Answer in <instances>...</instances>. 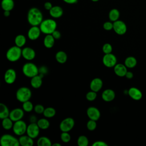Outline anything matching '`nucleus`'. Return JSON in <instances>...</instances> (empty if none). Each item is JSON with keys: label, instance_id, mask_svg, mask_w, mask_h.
Masks as SVG:
<instances>
[{"label": "nucleus", "instance_id": "f257e3e1", "mask_svg": "<svg viewBox=\"0 0 146 146\" xmlns=\"http://www.w3.org/2000/svg\"><path fill=\"white\" fill-rule=\"evenodd\" d=\"M27 18L31 26H39L43 20L42 12L36 7H32L28 11Z\"/></svg>", "mask_w": 146, "mask_h": 146}, {"label": "nucleus", "instance_id": "f03ea898", "mask_svg": "<svg viewBox=\"0 0 146 146\" xmlns=\"http://www.w3.org/2000/svg\"><path fill=\"white\" fill-rule=\"evenodd\" d=\"M57 24L55 20L52 19H46L43 20L39 25L41 32L44 34H51L56 30Z\"/></svg>", "mask_w": 146, "mask_h": 146}, {"label": "nucleus", "instance_id": "7ed1b4c3", "mask_svg": "<svg viewBox=\"0 0 146 146\" xmlns=\"http://www.w3.org/2000/svg\"><path fill=\"white\" fill-rule=\"evenodd\" d=\"M22 49L17 46H14L10 47L6 54L7 59L11 62H15L18 60L22 56Z\"/></svg>", "mask_w": 146, "mask_h": 146}, {"label": "nucleus", "instance_id": "20e7f679", "mask_svg": "<svg viewBox=\"0 0 146 146\" xmlns=\"http://www.w3.org/2000/svg\"><path fill=\"white\" fill-rule=\"evenodd\" d=\"M22 72L26 76L31 78L39 73V68L36 65L31 62H27L24 64L22 67Z\"/></svg>", "mask_w": 146, "mask_h": 146}, {"label": "nucleus", "instance_id": "39448f33", "mask_svg": "<svg viewBox=\"0 0 146 146\" xmlns=\"http://www.w3.org/2000/svg\"><path fill=\"white\" fill-rule=\"evenodd\" d=\"M31 95L32 92L30 89L26 87H21L19 88L16 92V98L21 103L29 100Z\"/></svg>", "mask_w": 146, "mask_h": 146}, {"label": "nucleus", "instance_id": "423d86ee", "mask_svg": "<svg viewBox=\"0 0 146 146\" xmlns=\"http://www.w3.org/2000/svg\"><path fill=\"white\" fill-rule=\"evenodd\" d=\"M0 143L2 146H18L19 139L10 134L3 135L0 139Z\"/></svg>", "mask_w": 146, "mask_h": 146}, {"label": "nucleus", "instance_id": "0eeeda50", "mask_svg": "<svg viewBox=\"0 0 146 146\" xmlns=\"http://www.w3.org/2000/svg\"><path fill=\"white\" fill-rule=\"evenodd\" d=\"M27 125L26 123L21 120L16 121L14 123L13 127V131L14 133L17 136H22L26 132Z\"/></svg>", "mask_w": 146, "mask_h": 146}, {"label": "nucleus", "instance_id": "6e6552de", "mask_svg": "<svg viewBox=\"0 0 146 146\" xmlns=\"http://www.w3.org/2000/svg\"><path fill=\"white\" fill-rule=\"evenodd\" d=\"M75 121L73 118L68 117L64 119L59 124V128L62 132H69L74 127Z\"/></svg>", "mask_w": 146, "mask_h": 146}, {"label": "nucleus", "instance_id": "1a4fd4ad", "mask_svg": "<svg viewBox=\"0 0 146 146\" xmlns=\"http://www.w3.org/2000/svg\"><path fill=\"white\" fill-rule=\"evenodd\" d=\"M103 64L107 67H113L117 64V58L116 56L112 54H105L102 59Z\"/></svg>", "mask_w": 146, "mask_h": 146}, {"label": "nucleus", "instance_id": "9d476101", "mask_svg": "<svg viewBox=\"0 0 146 146\" xmlns=\"http://www.w3.org/2000/svg\"><path fill=\"white\" fill-rule=\"evenodd\" d=\"M40 129L36 123H30V124L27 125L26 133L27 135L31 138L35 139L38 136Z\"/></svg>", "mask_w": 146, "mask_h": 146}, {"label": "nucleus", "instance_id": "9b49d317", "mask_svg": "<svg viewBox=\"0 0 146 146\" xmlns=\"http://www.w3.org/2000/svg\"><path fill=\"white\" fill-rule=\"evenodd\" d=\"M113 30L118 35H122L127 32V27L125 23L120 20H117L113 22Z\"/></svg>", "mask_w": 146, "mask_h": 146}, {"label": "nucleus", "instance_id": "f8f14e48", "mask_svg": "<svg viewBox=\"0 0 146 146\" xmlns=\"http://www.w3.org/2000/svg\"><path fill=\"white\" fill-rule=\"evenodd\" d=\"M17 78L15 71L13 68L7 69L4 75L5 82L9 84H11L14 83Z\"/></svg>", "mask_w": 146, "mask_h": 146}, {"label": "nucleus", "instance_id": "ddd939ff", "mask_svg": "<svg viewBox=\"0 0 146 146\" xmlns=\"http://www.w3.org/2000/svg\"><path fill=\"white\" fill-rule=\"evenodd\" d=\"M24 110L23 108H16L12 110L9 115V117L14 121H16L21 120L24 116Z\"/></svg>", "mask_w": 146, "mask_h": 146}, {"label": "nucleus", "instance_id": "4468645a", "mask_svg": "<svg viewBox=\"0 0 146 146\" xmlns=\"http://www.w3.org/2000/svg\"><path fill=\"white\" fill-rule=\"evenodd\" d=\"M41 33L40 27L38 26H31L27 32V36L30 40H35L39 37Z\"/></svg>", "mask_w": 146, "mask_h": 146}, {"label": "nucleus", "instance_id": "2eb2a0df", "mask_svg": "<svg viewBox=\"0 0 146 146\" xmlns=\"http://www.w3.org/2000/svg\"><path fill=\"white\" fill-rule=\"evenodd\" d=\"M87 115L90 119L97 121L100 117V112L95 107H90L87 110Z\"/></svg>", "mask_w": 146, "mask_h": 146}, {"label": "nucleus", "instance_id": "dca6fc26", "mask_svg": "<svg viewBox=\"0 0 146 146\" xmlns=\"http://www.w3.org/2000/svg\"><path fill=\"white\" fill-rule=\"evenodd\" d=\"M36 55L35 50L29 47H26L23 48L22 50V56L24 59L27 60H33Z\"/></svg>", "mask_w": 146, "mask_h": 146}, {"label": "nucleus", "instance_id": "f3484780", "mask_svg": "<svg viewBox=\"0 0 146 146\" xmlns=\"http://www.w3.org/2000/svg\"><path fill=\"white\" fill-rule=\"evenodd\" d=\"M128 94L134 100H140L143 96L142 92L139 88L132 87L128 90Z\"/></svg>", "mask_w": 146, "mask_h": 146}, {"label": "nucleus", "instance_id": "a211bd4d", "mask_svg": "<svg viewBox=\"0 0 146 146\" xmlns=\"http://www.w3.org/2000/svg\"><path fill=\"white\" fill-rule=\"evenodd\" d=\"M103 87V81L100 78H95L93 79L90 84L91 90L96 92H99Z\"/></svg>", "mask_w": 146, "mask_h": 146}, {"label": "nucleus", "instance_id": "6ab92c4d", "mask_svg": "<svg viewBox=\"0 0 146 146\" xmlns=\"http://www.w3.org/2000/svg\"><path fill=\"white\" fill-rule=\"evenodd\" d=\"M113 68L115 74L120 77L125 76L127 72L128 71L127 67L125 66L124 64L122 63H117L113 67Z\"/></svg>", "mask_w": 146, "mask_h": 146}, {"label": "nucleus", "instance_id": "aec40b11", "mask_svg": "<svg viewBox=\"0 0 146 146\" xmlns=\"http://www.w3.org/2000/svg\"><path fill=\"white\" fill-rule=\"evenodd\" d=\"M115 98V92L111 89H106L102 94V99L106 102H110L112 101Z\"/></svg>", "mask_w": 146, "mask_h": 146}, {"label": "nucleus", "instance_id": "412c9836", "mask_svg": "<svg viewBox=\"0 0 146 146\" xmlns=\"http://www.w3.org/2000/svg\"><path fill=\"white\" fill-rule=\"evenodd\" d=\"M50 15L54 18H58L62 16L63 10L59 6H54L49 10Z\"/></svg>", "mask_w": 146, "mask_h": 146}, {"label": "nucleus", "instance_id": "4be33fe9", "mask_svg": "<svg viewBox=\"0 0 146 146\" xmlns=\"http://www.w3.org/2000/svg\"><path fill=\"white\" fill-rule=\"evenodd\" d=\"M19 144L22 146H32L34 145V140L33 138L27 135H22L19 137Z\"/></svg>", "mask_w": 146, "mask_h": 146}, {"label": "nucleus", "instance_id": "5701e85b", "mask_svg": "<svg viewBox=\"0 0 146 146\" xmlns=\"http://www.w3.org/2000/svg\"><path fill=\"white\" fill-rule=\"evenodd\" d=\"M42 76L43 75H37L31 78L30 84L34 88H39L42 84Z\"/></svg>", "mask_w": 146, "mask_h": 146}, {"label": "nucleus", "instance_id": "b1692460", "mask_svg": "<svg viewBox=\"0 0 146 146\" xmlns=\"http://www.w3.org/2000/svg\"><path fill=\"white\" fill-rule=\"evenodd\" d=\"M55 38L52 34H47L43 39V44L47 48H52L55 43Z\"/></svg>", "mask_w": 146, "mask_h": 146}, {"label": "nucleus", "instance_id": "393cba45", "mask_svg": "<svg viewBox=\"0 0 146 146\" xmlns=\"http://www.w3.org/2000/svg\"><path fill=\"white\" fill-rule=\"evenodd\" d=\"M1 7L3 11H11L14 7L13 0H2Z\"/></svg>", "mask_w": 146, "mask_h": 146}, {"label": "nucleus", "instance_id": "a878e982", "mask_svg": "<svg viewBox=\"0 0 146 146\" xmlns=\"http://www.w3.org/2000/svg\"><path fill=\"white\" fill-rule=\"evenodd\" d=\"M55 59L58 63L63 64L67 60V55L63 51H59L55 54Z\"/></svg>", "mask_w": 146, "mask_h": 146}, {"label": "nucleus", "instance_id": "bb28decb", "mask_svg": "<svg viewBox=\"0 0 146 146\" xmlns=\"http://www.w3.org/2000/svg\"><path fill=\"white\" fill-rule=\"evenodd\" d=\"M124 64L127 68H132L136 66L137 60L134 56H129L125 58Z\"/></svg>", "mask_w": 146, "mask_h": 146}, {"label": "nucleus", "instance_id": "cd10ccee", "mask_svg": "<svg viewBox=\"0 0 146 146\" xmlns=\"http://www.w3.org/2000/svg\"><path fill=\"white\" fill-rule=\"evenodd\" d=\"M10 111L8 107L3 103H0V119L2 120L4 118L9 117Z\"/></svg>", "mask_w": 146, "mask_h": 146}, {"label": "nucleus", "instance_id": "c85d7f7f", "mask_svg": "<svg viewBox=\"0 0 146 146\" xmlns=\"http://www.w3.org/2000/svg\"><path fill=\"white\" fill-rule=\"evenodd\" d=\"M15 44L19 47H22L26 42V38L25 35L22 34H19L17 35L14 39Z\"/></svg>", "mask_w": 146, "mask_h": 146}, {"label": "nucleus", "instance_id": "c756f323", "mask_svg": "<svg viewBox=\"0 0 146 146\" xmlns=\"http://www.w3.org/2000/svg\"><path fill=\"white\" fill-rule=\"evenodd\" d=\"M120 17V12L116 9H111L108 13V18L111 22H115L119 20Z\"/></svg>", "mask_w": 146, "mask_h": 146}, {"label": "nucleus", "instance_id": "7c9ffc66", "mask_svg": "<svg viewBox=\"0 0 146 146\" xmlns=\"http://www.w3.org/2000/svg\"><path fill=\"white\" fill-rule=\"evenodd\" d=\"M38 146H51L52 145L51 141L46 136H41L37 140Z\"/></svg>", "mask_w": 146, "mask_h": 146}, {"label": "nucleus", "instance_id": "2f4dec72", "mask_svg": "<svg viewBox=\"0 0 146 146\" xmlns=\"http://www.w3.org/2000/svg\"><path fill=\"white\" fill-rule=\"evenodd\" d=\"M13 121L9 117H6L2 119V125L3 128L6 130H9L11 128H13L14 123Z\"/></svg>", "mask_w": 146, "mask_h": 146}, {"label": "nucleus", "instance_id": "473e14b6", "mask_svg": "<svg viewBox=\"0 0 146 146\" xmlns=\"http://www.w3.org/2000/svg\"><path fill=\"white\" fill-rule=\"evenodd\" d=\"M38 125L41 129H47L50 127V121L46 118H41L36 122Z\"/></svg>", "mask_w": 146, "mask_h": 146}, {"label": "nucleus", "instance_id": "72a5a7b5", "mask_svg": "<svg viewBox=\"0 0 146 146\" xmlns=\"http://www.w3.org/2000/svg\"><path fill=\"white\" fill-rule=\"evenodd\" d=\"M43 114L46 118H51L55 115L56 110L53 107H47L44 109Z\"/></svg>", "mask_w": 146, "mask_h": 146}, {"label": "nucleus", "instance_id": "f704fd0d", "mask_svg": "<svg viewBox=\"0 0 146 146\" xmlns=\"http://www.w3.org/2000/svg\"><path fill=\"white\" fill-rule=\"evenodd\" d=\"M88 139L87 136L84 135H80L78 138L77 144L79 146H87L88 145Z\"/></svg>", "mask_w": 146, "mask_h": 146}, {"label": "nucleus", "instance_id": "c9c22d12", "mask_svg": "<svg viewBox=\"0 0 146 146\" xmlns=\"http://www.w3.org/2000/svg\"><path fill=\"white\" fill-rule=\"evenodd\" d=\"M22 103H23L22 108L25 112H31L34 110V107L33 106V104L30 100L26 101Z\"/></svg>", "mask_w": 146, "mask_h": 146}, {"label": "nucleus", "instance_id": "e433bc0d", "mask_svg": "<svg viewBox=\"0 0 146 146\" xmlns=\"http://www.w3.org/2000/svg\"><path fill=\"white\" fill-rule=\"evenodd\" d=\"M60 139L63 143H67L71 140V136L68 132H62L60 134Z\"/></svg>", "mask_w": 146, "mask_h": 146}, {"label": "nucleus", "instance_id": "4c0bfd02", "mask_svg": "<svg viewBox=\"0 0 146 146\" xmlns=\"http://www.w3.org/2000/svg\"><path fill=\"white\" fill-rule=\"evenodd\" d=\"M96 121L90 119L87 123V128L89 131H94L96 128Z\"/></svg>", "mask_w": 146, "mask_h": 146}, {"label": "nucleus", "instance_id": "58836bf2", "mask_svg": "<svg viewBox=\"0 0 146 146\" xmlns=\"http://www.w3.org/2000/svg\"><path fill=\"white\" fill-rule=\"evenodd\" d=\"M97 97V94L96 92L93 91H91L88 92L86 95V98L87 99V100L90 101V102H92L94 101Z\"/></svg>", "mask_w": 146, "mask_h": 146}, {"label": "nucleus", "instance_id": "ea45409f", "mask_svg": "<svg viewBox=\"0 0 146 146\" xmlns=\"http://www.w3.org/2000/svg\"><path fill=\"white\" fill-rule=\"evenodd\" d=\"M102 50H103V52L104 53V54H110L112 52V47L111 44L108 43H106L103 44L102 47Z\"/></svg>", "mask_w": 146, "mask_h": 146}, {"label": "nucleus", "instance_id": "a19ab883", "mask_svg": "<svg viewBox=\"0 0 146 146\" xmlns=\"http://www.w3.org/2000/svg\"><path fill=\"white\" fill-rule=\"evenodd\" d=\"M44 107H43V105L40 104H38L36 105H35L34 107V111L38 114H41L43 113L44 110Z\"/></svg>", "mask_w": 146, "mask_h": 146}, {"label": "nucleus", "instance_id": "79ce46f5", "mask_svg": "<svg viewBox=\"0 0 146 146\" xmlns=\"http://www.w3.org/2000/svg\"><path fill=\"white\" fill-rule=\"evenodd\" d=\"M113 24L111 21H107L106 22H104L103 25V27L104 30H107V31H110L112 29H113Z\"/></svg>", "mask_w": 146, "mask_h": 146}, {"label": "nucleus", "instance_id": "37998d69", "mask_svg": "<svg viewBox=\"0 0 146 146\" xmlns=\"http://www.w3.org/2000/svg\"><path fill=\"white\" fill-rule=\"evenodd\" d=\"M92 146H107L108 144L105 141L98 140V141H94L92 143Z\"/></svg>", "mask_w": 146, "mask_h": 146}, {"label": "nucleus", "instance_id": "c03bdc74", "mask_svg": "<svg viewBox=\"0 0 146 146\" xmlns=\"http://www.w3.org/2000/svg\"><path fill=\"white\" fill-rule=\"evenodd\" d=\"M51 34L53 36V37L55 38V39H59L61 37L60 33L57 30H55Z\"/></svg>", "mask_w": 146, "mask_h": 146}, {"label": "nucleus", "instance_id": "a18cd8bd", "mask_svg": "<svg viewBox=\"0 0 146 146\" xmlns=\"http://www.w3.org/2000/svg\"><path fill=\"white\" fill-rule=\"evenodd\" d=\"M52 5L51 4V2H46L44 3V7L45 9H46L47 10H50L52 7Z\"/></svg>", "mask_w": 146, "mask_h": 146}, {"label": "nucleus", "instance_id": "49530a36", "mask_svg": "<svg viewBox=\"0 0 146 146\" xmlns=\"http://www.w3.org/2000/svg\"><path fill=\"white\" fill-rule=\"evenodd\" d=\"M39 72L40 73L41 75H43L44 74H46L47 72V69L46 67L42 66L39 69Z\"/></svg>", "mask_w": 146, "mask_h": 146}, {"label": "nucleus", "instance_id": "de8ad7c7", "mask_svg": "<svg viewBox=\"0 0 146 146\" xmlns=\"http://www.w3.org/2000/svg\"><path fill=\"white\" fill-rule=\"evenodd\" d=\"M125 76L126 77V78H127V79H132V78L133 77V73H132L131 71H128L127 72V73H126Z\"/></svg>", "mask_w": 146, "mask_h": 146}, {"label": "nucleus", "instance_id": "09e8293b", "mask_svg": "<svg viewBox=\"0 0 146 146\" xmlns=\"http://www.w3.org/2000/svg\"><path fill=\"white\" fill-rule=\"evenodd\" d=\"M30 123H36L38 120H37V118L35 116L32 115L30 117Z\"/></svg>", "mask_w": 146, "mask_h": 146}, {"label": "nucleus", "instance_id": "8fccbe9b", "mask_svg": "<svg viewBox=\"0 0 146 146\" xmlns=\"http://www.w3.org/2000/svg\"><path fill=\"white\" fill-rule=\"evenodd\" d=\"M64 2L68 4H74L77 2L78 0H63Z\"/></svg>", "mask_w": 146, "mask_h": 146}, {"label": "nucleus", "instance_id": "3c124183", "mask_svg": "<svg viewBox=\"0 0 146 146\" xmlns=\"http://www.w3.org/2000/svg\"><path fill=\"white\" fill-rule=\"evenodd\" d=\"M10 14V11H4L3 12V15L5 17H9Z\"/></svg>", "mask_w": 146, "mask_h": 146}, {"label": "nucleus", "instance_id": "603ef678", "mask_svg": "<svg viewBox=\"0 0 146 146\" xmlns=\"http://www.w3.org/2000/svg\"><path fill=\"white\" fill-rule=\"evenodd\" d=\"M52 146H60L61 144L60 143H55L54 144H52Z\"/></svg>", "mask_w": 146, "mask_h": 146}, {"label": "nucleus", "instance_id": "864d4df0", "mask_svg": "<svg viewBox=\"0 0 146 146\" xmlns=\"http://www.w3.org/2000/svg\"><path fill=\"white\" fill-rule=\"evenodd\" d=\"M92 1H93V2H97V1H98L99 0H91Z\"/></svg>", "mask_w": 146, "mask_h": 146}]
</instances>
